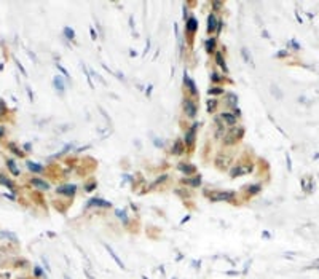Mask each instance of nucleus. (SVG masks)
<instances>
[{
    "mask_svg": "<svg viewBox=\"0 0 319 279\" xmlns=\"http://www.w3.org/2000/svg\"><path fill=\"white\" fill-rule=\"evenodd\" d=\"M234 193L233 191H215V193H211V200L212 201H230L233 200Z\"/></svg>",
    "mask_w": 319,
    "mask_h": 279,
    "instance_id": "nucleus-1",
    "label": "nucleus"
},
{
    "mask_svg": "<svg viewBox=\"0 0 319 279\" xmlns=\"http://www.w3.org/2000/svg\"><path fill=\"white\" fill-rule=\"evenodd\" d=\"M184 110H185V113H187L188 117H195V115H196V107H195V104H193L190 99H185V102H184Z\"/></svg>",
    "mask_w": 319,
    "mask_h": 279,
    "instance_id": "nucleus-2",
    "label": "nucleus"
},
{
    "mask_svg": "<svg viewBox=\"0 0 319 279\" xmlns=\"http://www.w3.org/2000/svg\"><path fill=\"white\" fill-rule=\"evenodd\" d=\"M196 128H198V124H193V126L190 128V131L185 134V142H187L188 145H191V144H193V141H195V132H196Z\"/></svg>",
    "mask_w": 319,
    "mask_h": 279,
    "instance_id": "nucleus-3",
    "label": "nucleus"
},
{
    "mask_svg": "<svg viewBox=\"0 0 319 279\" xmlns=\"http://www.w3.org/2000/svg\"><path fill=\"white\" fill-rule=\"evenodd\" d=\"M251 171V166H238V167H234V169L231 171V177H236V176H241V174H246Z\"/></svg>",
    "mask_w": 319,
    "mask_h": 279,
    "instance_id": "nucleus-4",
    "label": "nucleus"
},
{
    "mask_svg": "<svg viewBox=\"0 0 319 279\" xmlns=\"http://www.w3.org/2000/svg\"><path fill=\"white\" fill-rule=\"evenodd\" d=\"M222 120H224L227 124H234V123H236V115H234V113H228V112H224V113H222Z\"/></svg>",
    "mask_w": 319,
    "mask_h": 279,
    "instance_id": "nucleus-5",
    "label": "nucleus"
},
{
    "mask_svg": "<svg viewBox=\"0 0 319 279\" xmlns=\"http://www.w3.org/2000/svg\"><path fill=\"white\" fill-rule=\"evenodd\" d=\"M77 190L75 185H64V187H59L58 188V193H62V195H74Z\"/></svg>",
    "mask_w": 319,
    "mask_h": 279,
    "instance_id": "nucleus-6",
    "label": "nucleus"
},
{
    "mask_svg": "<svg viewBox=\"0 0 319 279\" xmlns=\"http://www.w3.org/2000/svg\"><path fill=\"white\" fill-rule=\"evenodd\" d=\"M241 136H243V129L239 128V129H238V132H236V131H233V132H231V134L227 137V141H225V142H227V144H233L234 141H238V139H239Z\"/></svg>",
    "mask_w": 319,
    "mask_h": 279,
    "instance_id": "nucleus-7",
    "label": "nucleus"
},
{
    "mask_svg": "<svg viewBox=\"0 0 319 279\" xmlns=\"http://www.w3.org/2000/svg\"><path fill=\"white\" fill-rule=\"evenodd\" d=\"M31 184H32L34 187L40 188V190H50V185H48L46 182H43V180H38V179H32V180H31Z\"/></svg>",
    "mask_w": 319,
    "mask_h": 279,
    "instance_id": "nucleus-8",
    "label": "nucleus"
},
{
    "mask_svg": "<svg viewBox=\"0 0 319 279\" xmlns=\"http://www.w3.org/2000/svg\"><path fill=\"white\" fill-rule=\"evenodd\" d=\"M105 249H107V252L110 254V257H112V258L115 260V263L118 265V267H120V268H124V265H123V262H121V260H120V258L117 257V254L114 252V249L110 247V246H107V244H105Z\"/></svg>",
    "mask_w": 319,
    "mask_h": 279,
    "instance_id": "nucleus-9",
    "label": "nucleus"
},
{
    "mask_svg": "<svg viewBox=\"0 0 319 279\" xmlns=\"http://www.w3.org/2000/svg\"><path fill=\"white\" fill-rule=\"evenodd\" d=\"M198 29V22H196V19L195 18H188V21H187V31L190 32V34H193Z\"/></svg>",
    "mask_w": 319,
    "mask_h": 279,
    "instance_id": "nucleus-10",
    "label": "nucleus"
},
{
    "mask_svg": "<svg viewBox=\"0 0 319 279\" xmlns=\"http://www.w3.org/2000/svg\"><path fill=\"white\" fill-rule=\"evenodd\" d=\"M217 22H219V21L215 19V16H214V15H209V18H207V31H209V32L215 31Z\"/></svg>",
    "mask_w": 319,
    "mask_h": 279,
    "instance_id": "nucleus-11",
    "label": "nucleus"
},
{
    "mask_svg": "<svg viewBox=\"0 0 319 279\" xmlns=\"http://www.w3.org/2000/svg\"><path fill=\"white\" fill-rule=\"evenodd\" d=\"M182 152H184V144H182V141H176V142H174V147H172V153H174V155H180Z\"/></svg>",
    "mask_w": 319,
    "mask_h": 279,
    "instance_id": "nucleus-12",
    "label": "nucleus"
},
{
    "mask_svg": "<svg viewBox=\"0 0 319 279\" xmlns=\"http://www.w3.org/2000/svg\"><path fill=\"white\" fill-rule=\"evenodd\" d=\"M184 81L188 85V89H190L193 94H196V93H198V91H196V86H195V81H193L191 78H188V77H187V74H185V77H184Z\"/></svg>",
    "mask_w": 319,
    "mask_h": 279,
    "instance_id": "nucleus-13",
    "label": "nucleus"
},
{
    "mask_svg": "<svg viewBox=\"0 0 319 279\" xmlns=\"http://www.w3.org/2000/svg\"><path fill=\"white\" fill-rule=\"evenodd\" d=\"M0 238L2 239H11L13 243H16L18 239H16V236L13 234V233H8V231H0Z\"/></svg>",
    "mask_w": 319,
    "mask_h": 279,
    "instance_id": "nucleus-14",
    "label": "nucleus"
},
{
    "mask_svg": "<svg viewBox=\"0 0 319 279\" xmlns=\"http://www.w3.org/2000/svg\"><path fill=\"white\" fill-rule=\"evenodd\" d=\"M7 164H8V169L11 171V174H15V176L19 174V169L16 167V164H15V161H13V160H7Z\"/></svg>",
    "mask_w": 319,
    "mask_h": 279,
    "instance_id": "nucleus-15",
    "label": "nucleus"
},
{
    "mask_svg": "<svg viewBox=\"0 0 319 279\" xmlns=\"http://www.w3.org/2000/svg\"><path fill=\"white\" fill-rule=\"evenodd\" d=\"M89 206H102V207H109L110 203H109V201H104V200H91V201H89Z\"/></svg>",
    "mask_w": 319,
    "mask_h": 279,
    "instance_id": "nucleus-16",
    "label": "nucleus"
},
{
    "mask_svg": "<svg viewBox=\"0 0 319 279\" xmlns=\"http://www.w3.org/2000/svg\"><path fill=\"white\" fill-rule=\"evenodd\" d=\"M27 167H29L31 171H34V172H41V171H43V167H41V166H38L37 163H32V161H29V163H27Z\"/></svg>",
    "mask_w": 319,
    "mask_h": 279,
    "instance_id": "nucleus-17",
    "label": "nucleus"
},
{
    "mask_svg": "<svg viewBox=\"0 0 319 279\" xmlns=\"http://www.w3.org/2000/svg\"><path fill=\"white\" fill-rule=\"evenodd\" d=\"M179 169H180V171H184L185 174H191V172H195V166H187V164H180V166H179Z\"/></svg>",
    "mask_w": 319,
    "mask_h": 279,
    "instance_id": "nucleus-18",
    "label": "nucleus"
},
{
    "mask_svg": "<svg viewBox=\"0 0 319 279\" xmlns=\"http://www.w3.org/2000/svg\"><path fill=\"white\" fill-rule=\"evenodd\" d=\"M53 83H54V86H56V89H59L61 93L64 91V83H62V80H61L59 77H54Z\"/></svg>",
    "mask_w": 319,
    "mask_h": 279,
    "instance_id": "nucleus-19",
    "label": "nucleus"
},
{
    "mask_svg": "<svg viewBox=\"0 0 319 279\" xmlns=\"http://www.w3.org/2000/svg\"><path fill=\"white\" fill-rule=\"evenodd\" d=\"M0 182H2L3 185H7L10 190H15V185H13V182H11V180H8V179H5L3 176H0Z\"/></svg>",
    "mask_w": 319,
    "mask_h": 279,
    "instance_id": "nucleus-20",
    "label": "nucleus"
},
{
    "mask_svg": "<svg viewBox=\"0 0 319 279\" xmlns=\"http://www.w3.org/2000/svg\"><path fill=\"white\" fill-rule=\"evenodd\" d=\"M215 61H217V64H219L220 67H224V70H227V65H225V59L222 58V54H220V53H217V56H215Z\"/></svg>",
    "mask_w": 319,
    "mask_h": 279,
    "instance_id": "nucleus-21",
    "label": "nucleus"
},
{
    "mask_svg": "<svg viewBox=\"0 0 319 279\" xmlns=\"http://www.w3.org/2000/svg\"><path fill=\"white\" fill-rule=\"evenodd\" d=\"M184 182H185V184H190V185H193V187H198V185L201 184V177L198 176V177H195L193 180H188V179H187V180H184Z\"/></svg>",
    "mask_w": 319,
    "mask_h": 279,
    "instance_id": "nucleus-22",
    "label": "nucleus"
},
{
    "mask_svg": "<svg viewBox=\"0 0 319 279\" xmlns=\"http://www.w3.org/2000/svg\"><path fill=\"white\" fill-rule=\"evenodd\" d=\"M241 53H243V56H244L246 62H249L251 65H254V62H252V58H251V54H247V48H243V50H241Z\"/></svg>",
    "mask_w": 319,
    "mask_h": 279,
    "instance_id": "nucleus-23",
    "label": "nucleus"
},
{
    "mask_svg": "<svg viewBox=\"0 0 319 279\" xmlns=\"http://www.w3.org/2000/svg\"><path fill=\"white\" fill-rule=\"evenodd\" d=\"M64 34L67 35V38H70V40H74V38H75V32L70 29V27H65V29H64Z\"/></svg>",
    "mask_w": 319,
    "mask_h": 279,
    "instance_id": "nucleus-24",
    "label": "nucleus"
},
{
    "mask_svg": "<svg viewBox=\"0 0 319 279\" xmlns=\"http://www.w3.org/2000/svg\"><path fill=\"white\" fill-rule=\"evenodd\" d=\"M214 45H215V40H214V38H211V40H207V41H206V48H207V51H212Z\"/></svg>",
    "mask_w": 319,
    "mask_h": 279,
    "instance_id": "nucleus-25",
    "label": "nucleus"
},
{
    "mask_svg": "<svg viewBox=\"0 0 319 279\" xmlns=\"http://www.w3.org/2000/svg\"><path fill=\"white\" fill-rule=\"evenodd\" d=\"M5 112H7V104H5V101L0 99V117L5 115Z\"/></svg>",
    "mask_w": 319,
    "mask_h": 279,
    "instance_id": "nucleus-26",
    "label": "nucleus"
},
{
    "mask_svg": "<svg viewBox=\"0 0 319 279\" xmlns=\"http://www.w3.org/2000/svg\"><path fill=\"white\" fill-rule=\"evenodd\" d=\"M228 102H230L231 105H236V102H238V97L234 96V94H228Z\"/></svg>",
    "mask_w": 319,
    "mask_h": 279,
    "instance_id": "nucleus-27",
    "label": "nucleus"
},
{
    "mask_svg": "<svg viewBox=\"0 0 319 279\" xmlns=\"http://www.w3.org/2000/svg\"><path fill=\"white\" fill-rule=\"evenodd\" d=\"M215 105H217V102H215L214 99H212V101H209V102H207V110H209V112H212V110L215 108Z\"/></svg>",
    "mask_w": 319,
    "mask_h": 279,
    "instance_id": "nucleus-28",
    "label": "nucleus"
},
{
    "mask_svg": "<svg viewBox=\"0 0 319 279\" xmlns=\"http://www.w3.org/2000/svg\"><path fill=\"white\" fill-rule=\"evenodd\" d=\"M259 190H260V185H252V187H249V191H251L252 195L259 193Z\"/></svg>",
    "mask_w": 319,
    "mask_h": 279,
    "instance_id": "nucleus-29",
    "label": "nucleus"
},
{
    "mask_svg": "<svg viewBox=\"0 0 319 279\" xmlns=\"http://www.w3.org/2000/svg\"><path fill=\"white\" fill-rule=\"evenodd\" d=\"M10 148H11V150H13V153H15V155H19V156H21V155H22V152H21V150H18V148H16V147H15V145H13V144H11V145H10Z\"/></svg>",
    "mask_w": 319,
    "mask_h": 279,
    "instance_id": "nucleus-30",
    "label": "nucleus"
},
{
    "mask_svg": "<svg viewBox=\"0 0 319 279\" xmlns=\"http://www.w3.org/2000/svg\"><path fill=\"white\" fill-rule=\"evenodd\" d=\"M220 93H224V89H220V88H212V89H209V94H220Z\"/></svg>",
    "mask_w": 319,
    "mask_h": 279,
    "instance_id": "nucleus-31",
    "label": "nucleus"
},
{
    "mask_svg": "<svg viewBox=\"0 0 319 279\" xmlns=\"http://www.w3.org/2000/svg\"><path fill=\"white\" fill-rule=\"evenodd\" d=\"M34 274H35L37 277H40V276H43V273H41V270H40L38 267H35V268H34Z\"/></svg>",
    "mask_w": 319,
    "mask_h": 279,
    "instance_id": "nucleus-32",
    "label": "nucleus"
},
{
    "mask_svg": "<svg viewBox=\"0 0 319 279\" xmlns=\"http://www.w3.org/2000/svg\"><path fill=\"white\" fill-rule=\"evenodd\" d=\"M58 69H59V70H61V72H62V74H64L65 77H69V74H67V70H65V69H64V67H62L61 64H58Z\"/></svg>",
    "mask_w": 319,
    "mask_h": 279,
    "instance_id": "nucleus-33",
    "label": "nucleus"
},
{
    "mask_svg": "<svg viewBox=\"0 0 319 279\" xmlns=\"http://www.w3.org/2000/svg\"><path fill=\"white\" fill-rule=\"evenodd\" d=\"M286 160H287V169L290 171V169H292V166H290V158H289V155H286Z\"/></svg>",
    "mask_w": 319,
    "mask_h": 279,
    "instance_id": "nucleus-34",
    "label": "nucleus"
},
{
    "mask_svg": "<svg viewBox=\"0 0 319 279\" xmlns=\"http://www.w3.org/2000/svg\"><path fill=\"white\" fill-rule=\"evenodd\" d=\"M16 64H18V67H19V70H21V72H22V74H24V75H26V74H27V72H26V70H24V67H22V65H21V64H19V62H16Z\"/></svg>",
    "mask_w": 319,
    "mask_h": 279,
    "instance_id": "nucleus-35",
    "label": "nucleus"
},
{
    "mask_svg": "<svg viewBox=\"0 0 319 279\" xmlns=\"http://www.w3.org/2000/svg\"><path fill=\"white\" fill-rule=\"evenodd\" d=\"M212 80H214V81H219V80H220V77H219L217 74H212Z\"/></svg>",
    "mask_w": 319,
    "mask_h": 279,
    "instance_id": "nucleus-36",
    "label": "nucleus"
},
{
    "mask_svg": "<svg viewBox=\"0 0 319 279\" xmlns=\"http://www.w3.org/2000/svg\"><path fill=\"white\" fill-rule=\"evenodd\" d=\"M94 187H96V184H91V185H88V187H86V191H91V190H93Z\"/></svg>",
    "mask_w": 319,
    "mask_h": 279,
    "instance_id": "nucleus-37",
    "label": "nucleus"
},
{
    "mask_svg": "<svg viewBox=\"0 0 319 279\" xmlns=\"http://www.w3.org/2000/svg\"><path fill=\"white\" fill-rule=\"evenodd\" d=\"M212 5H214V8H220V5H222V3H220V2H214Z\"/></svg>",
    "mask_w": 319,
    "mask_h": 279,
    "instance_id": "nucleus-38",
    "label": "nucleus"
},
{
    "mask_svg": "<svg viewBox=\"0 0 319 279\" xmlns=\"http://www.w3.org/2000/svg\"><path fill=\"white\" fill-rule=\"evenodd\" d=\"M2 136H3V128L0 126V137H2Z\"/></svg>",
    "mask_w": 319,
    "mask_h": 279,
    "instance_id": "nucleus-39",
    "label": "nucleus"
},
{
    "mask_svg": "<svg viewBox=\"0 0 319 279\" xmlns=\"http://www.w3.org/2000/svg\"><path fill=\"white\" fill-rule=\"evenodd\" d=\"M64 279H70V277H69V276H64Z\"/></svg>",
    "mask_w": 319,
    "mask_h": 279,
    "instance_id": "nucleus-40",
    "label": "nucleus"
},
{
    "mask_svg": "<svg viewBox=\"0 0 319 279\" xmlns=\"http://www.w3.org/2000/svg\"><path fill=\"white\" fill-rule=\"evenodd\" d=\"M19 279H26V277H19Z\"/></svg>",
    "mask_w": 319,
    "mask_h": 279,
    "instance_id": "nucleus-41",
    "label": "nucleus"
}]
</instances>
